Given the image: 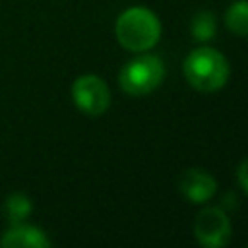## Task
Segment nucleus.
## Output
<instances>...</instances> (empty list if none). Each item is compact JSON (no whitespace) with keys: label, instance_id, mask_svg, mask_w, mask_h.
<instances>
[{"label":"nucleus","instance_id":"6e6552de","mask_svg":"<svg viewBox=\"0 0 248 248\" xmlns=\"http://www.w3.org/2000/svg\"><path fill=\"white\" fill-rule=\"evenodd\" d=\"M31 209H33L31 200H29L25 194H19V192L10 194V196L4 200V205H2L4 217H6L12 225L23 223V221L31 215Z\"/></svg>","mask_w":248,"mask_h":248},{"label":"nucleus","instance_id":"9b49d317","mask_svg":"<svg viewBox=\"0 0 248 248\" xmlns=\"http://www.w3.org/2000/svg\"><path fill=\"white\" fill-rule=\"evenodd\" d=\"M236 176H238V182H240V186L244 188V192H248V159H244V161L238 165Z\"/></svg>","mask_w":248,"mask_h":248},{"label":"nucleus","instance_id":"7ed1b4c3","mask_svg":"<svg viewBox=\"0 0 248 248\" xmlns=\"http://www.w3.org/2000/svg\"><path fill=\"white\" fill-rule=\"evenodd\" d=\"M163 78H165V66L161 58L153 54H143L140 58L130 60L120 70L118 83L124 89V93L132 97H140L157 89Z\"/></svg>","mask_w":248,"mask_h":248},{"label":"nucleus","instance_id":"39448f33","mask_svg":"<svg viewBox=\"0 0 248 248\" xmlns=\"http://www.w3.org/2000/svg\"><path fill=\"white\" fill-rule=\"evenodd\" d=\"M194 234L202 246L221 248L231 240V221L219 207H205L198 213L194 223Z\"/></svg>","mask_w":248,"mask_h":248},{"label":"nucleus","instance_id":"f257e3e1","mask_svg":"<svg viewBox=\"0 0 248 248\" xmlns=\"http://www.w3.org/2000/svg\"><path fill=\"white\" fill-rule=\"evenodd\" d=\"M229 72L227 58L211 46H200L184 60V76L188 83L202 93L221 89L229 79Z\"/></svg>","mask_w":248,"mask_h":248},{"label":"nucleus","instance_id":"20e7f679","mask_svg":"<svg viewBox=\"0 0 248 248\" xmlns=\"http://www.w3.org/2000/svg\"><path fill=\"white\" fill-rule=\"evenodd\" d=\"M72 99L76 107L89 114V116H99L103 114L108 105H110V93L107 83L95 76V74H85L79 76L74 85H72Z\"/></svg>","mask_w":248,"mask_h":248},{"label":"nucleus","instance_id":"f03ea898","mask_svg":"<svg viewBox=\"0 0 248 248\" xmlns=\"http://www.w3.org/2000/svg\"><path fill=\"white\" fill-rule=\"evenodd\" d=\"M161 37V23L157 16L141 6L124 10L116 19V39L118 43L134 52L147 50L155 46Z\"/></svg>","mask_w":248,"mask_h":248},{"label":"nucleus","instance_id":"0eeeda50","mask_svg":"<svg viewBox=\"0 0 248 248\" xmlns=\"http://www.w3.org/2000/svg\"><path fill=\"white\" fill-rule=\"evenodd\" d=\"M0 246L2 248H48L50 240L39 227L17 223V225H12V229H8L2 234Z\"/></svg>","mask_w":248,"mask_h":248},{"label":"nucleus","instance_id":"423d86ee","mask_svg":"<svg viewBox=\"0 0 248 248\" xmlns=\"http://www.w3.org/2000/svg\"><path fill=\"white\" fill-rule=\"evenodd\" d=\"M180 192L192 202V203H203L207 200L213 198L215 190H217V182L215 178L202 170V169H188L182 172L180 176Z\"/></svg>","mask_w":248,"mask_h":248},{"label":"nucleus","instance_id":"9d476101","mask_svg":"<svg viewBox=\"0 0 248 248\" xmlns=\"http://www.w3.org/2000/svg\"><path fill=\"white\" fill-rule=\"evenodd\" d=\"M192 35L198 41H209L215 35V16L211 12H198L192 19Z\"/></svg>","mask_w":248,"mask_h":248},{"label":"nucleus","instance_id":"1a4fd4ad","mask_svg":"<svg viewBox=\"0 0 248 248\" xmlns=\"http://www.w3.org/2000/svg\"><path fill=\"white\" fill-rule=\"evenodd\" d=\"M225 23L232 33L248 37V0H238L229 6L225 14Z\"/></svg>","mask_w":248,"mask_h":248}]
</instances>
